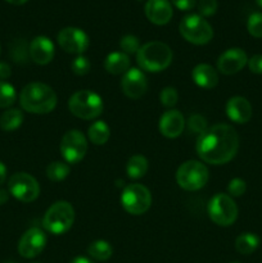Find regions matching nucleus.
I'll list each match as a JSON object with an SVG mask.
<instances>
[{"instance_id":"f257e3e1","label":"nucleus","mask_w":262,"mask_h":263,"mask_svg":"<svg viewBox=\"0 0 262 263\" xmlns=\"http://www.w3.org/2000/svg\"><path fill=\"white\" fill-rule=\"evenodd\" d=\"M195 149L199 158L205 163L216 166L225 164L238 153L239 136L233 126L217 123L198 136Z\"/></svg>"},{"instance_id":"f03ea898","label":"nucleus","mask_w":262,"mask_h":263,"mask_svg":"<svg viewBox=\"0 0 262 263\" xmlns=\"http://www.w3.org/2000/svg\"><path fill=\"white\" fill-rule=\"evenodd\" d=\"M20 103L26 112L45 115L55 108L57 94L49 85L43 82H31L21 91Z\"/></svg>"},{"instance_id":"7ed1b4c3","label":"nucleus","mask_w":262,"mask_h":263,"mask_svg":"<svg viewBox=\"0 0 262 263\" xmlns=\"http://www.w3.org/2000/svg\"><path fill=\"white\" fill-rule=\"evenodd\" d=\"M139 67L148 72H161L172 62V50L167 44L161 41H151L140 46L136 53Z\"/></svg>"},{"instance_id":"20e7f679","label":"nucleus","mask_w":262,"mask_h":263,"mask_svg":"<svg viewBox=\"0 0 262 263\" xmlns=\"http://www.w3.org/2000/svg\"><path fill=\"white\" fill-rule=\"evenodd\" d=\"M74 222V210L66 200H58L48 208L43 218L46 231L53 235H62L72 228Z\"/></svg>"},{"instance_id":"39448f33","label":"nucleus","mask_w":262,"mask_h":263,"mask_svg":"<svg viewBox=\"0 0 262 263\" xmlns=\"http://www.w3.org/2000/svg\"><path fill=\"white\" fill-rule=\"evenodd\" d=\"M68 108L81 120H95L103 112V99L92 90H80L69 98Z\"/></svg>"},{"instance_id":"423d86ee","label":"nucleus","mask_w":262,"mask_h":263,"mask_svg":"<svg viewBox=\"0 0 262 263\" xmlns=\"http://www.w3.org/2000/svg\"><path fill=\"white\" fill-rule=\"evenodd\" d=\"M179 31L182 37L194 45H204L213 37L210 23L199 14H188L181 20Z\"/></svg>"},{"instance_id":"0eeeda50","label":"nucleus","mask_w":262,"mask_h":263,"mask_svg":"<svg viewBox=\"0 0 262 263\" xmlns=\"http://www.w3.org/2000/svg\"><path fill=\"white\" fill-rule=\"evenodd\" d=\"M208 170L202 162L186 161L177 168L176 181L181 189L197 192L208 181Z\"/></svg>"},{"instance_id":"6e6552de","label":"nucleus","mask_w":262,"mask_h":263,"mask_svg":"<svg viewBox=\"0 0 262 263\" xmlns=\"http://www.w3.org/2000/svg\"><path fill=\"white\" fill-rule=\"evenodd\" d=\"M121 204L123 210L134 216L145 213L151 208L152 194L141 184H130L123 189L121 194Z\"/></svg>"},{"instance_id":"1a4fd4ad","label":"nucleus","mask_w":262,"mask_h":263,"mask_svg":"<svg viewBox=\"0 0 262 263\" xmlns=\"http://www.w3.org/2000/svg\"><path fill=\"white\" fill-rule=\"evenodd\" d=\"M208 216L218 226L233 225L238 217V207L228 194H216L208 203Z\"/></svg>"},{"instance_id":"9d476101","label":"nucleus","mask_w":262,"mask_h":263,"mask_svg":"<svg viewBox=\"0 0 262 263\" xmlns=\"http://www.w3.org/2000/svg\"><path fill=\"white\" fill-rule=\"evenodd\" d=\"M9 194L23 203H31L38 199L40 194V186L33 176L26 172H17L8 182Z\"/></svg>"},{"instance_id":"9b49d317","label":"nucleus","mask_w":262,"mask_h":263,"mask_svg":"<svg viewBox=\"0 0 262 263\" xmlns=\"http://www.w3.org/2000/svg\"><path fill=\"white\" fill-rule=\"evenodd\" d=\"M87 152V140L79 130H69L61 141V154L67 163H79Z\"/></svg>"},{"instance_id":"f8f14e48","label":"nucleus","mask_w":262,"mask_h":263,"mask_svg":"<svg viewBox=\"0 0 262 263\" xmlns=\"http://www.w3.org/2000/svg\"><path fill=\"white\" fill-rule=\"evenodd\" d=\"M59 46L66 53L81 55L89 48V36L77 27H66L58 33Z\"/></svg>"},{"instance_id":"ddd939ff","label":"nucleus","mask_w":262,"mask_h":263,"mask_svg":"<svg viewBox=\"0 0 262 263\" xmlns=\"http://www.w3.org/2000/svg\"><path fill=\"white\" fill-rule=\"evenodd\" d=\"M46 235L41 229L31 228L21 236L18 243V253L23 258H35L46 246Z\"/></svg>"},{"instance_id":"4468645a","label":"nucleus","mask_w":262,"mask_h":263,"mask_svg":"<svg viewBox=\"0 0 262 263\" xmlns=\"http://www.w3.org/2000/svg\"><path fill=\"white\" fill-rule=\"evenodd\" d=\"M121 89L130 99H139L148 90V82L144 72L139 68H130L123 73L121 80Z\"/></svg>"},{"instance_id":"2eb2a0df","label":"nucleus","mask_w":262,"mask_h":263,"mask_svg":"<svg viewBox=\"0 0 262 263\" xmlns=\"http://www.w3.org/2000/svg\"><path fill=\"white\" fill-rule=\"evenodd\" d=\"M248 63L246 51L240 48H231L223 51L217 59V68L223 74H234L244 68Z\"/></svg>"},{"instance_id":"dca6fc26","label":"nucleus","mask_w":262,"mask_h":263,"mask_svg":"<svg viewBox=\"0 0 262 263\" xmlns=\"http://www.w3.org/2000/svg\"><path fill=\"white\" fill-rule=\"evenodd\" d=\"M185 127V120L181 112L177 109H169L159 118V133L169 139L177 138L181 135Z\"/></svg>"},{"instance_id":"f3484780","label":"nucleus","mask_w":262,"mask_h":263,"mask_svg":"<svg viewBox=\"0 0 262 263\" xmlns=\"http://www.w3.org/2000/svg\"><path fill=\"white\" fill-rule=\"evenodd\" d=\"M28 53L35 63L44 66L53 61L55 48L50 39H48L46 36H38L30 43Z\"/></svg>"},{"instance_id":"a211bd4d","label":"nucleus","mask_w":262,"mask_h":263,"mask_svg":"<svg viewBox=\"0 0 262 263\" xmlns=\"http://www.w3.org/2000/svg\"><path fill=\"white\" fill-rule=\"evenodd\" d=\"M174 10L169 0H148L145 4V15L152 23L163 26L171 21Z\"/></svg>"},{"instance_id":"6ab92c4d","label":"nucleus","mask_w":262,"mask_h":263,"mask_svg":"<svg viewBox=\"0 0 262 263\" xmlns=\"http://www.w3.org/2000/svg\"><path fill=\"white\" fill-rule=\"evenodd\" d=\"M226 115L233 122L243 125L247 123L252 117V105L246 98L233 97L226 103Z\"/></svg>"},{"instance_id":"aec40b11","label":"nucleus","mask_w":262,"mask_h":263,"mask_svg":"<svg viewBox=\"0 0 262 263\" xmlns=\"http://www.w3.org/2000/svg\"><path fill=\"white\" fill-rule=\"evenodd\" d=\"M193 81L203 89H212L218 84V74L210 64L200 63L192 71Z\"/></svg>"},{"instance_id":"412c9836","label":"nucleus","mask_w":262,"mask_h":263,"mask_svg":"<svg viewBox=\"0 0 262 263\" xmlns=\"http://www.w3.org/2000/svg\"><path fill=\"white\" fill-rule=\"evenodd\" d=\"M104 67L110 74H123L130 69V58L123 51H113L105 58Z\"/></svg>"},{"instance_id":"4be33fe9","label":"nucleus","mask_w":262,"mask_h":263,"mask_svg":"<svg viewBox=\"0 0 262 263\" xmlns=\"http://www.w3.org/2000/svg\"><path fill=\"white\" fill-rule=\"evenodd\" d=\"M87 136L94 145H103L110 136V128L104 121H95L87 128Z\"/></svg>"},{"instance_id":"5701e85b","label":"nucleus","mask_w":262,"mask_h":263,"mask_svg":"<svg viewBox=\"0 0 262 263\" xmlns=\"http://www.w3.org/2000/svg\"><path fill=\"white\" fill-rule=\"evenodd\" d=\"M259 247V238L253 233H243L235 239L236 251L244 256H249Z\"/></svg>"},{"instance_id":"b1692460","label":"nucleus","mask_w":262,"mask_h":263,"mask_svg":"<svg viewBox=\"0 0 262 263\" xmlns=\"http://www.w3.org/2000/svg\"><path fill=\"white\" fill-rule=\"evenodd\" d=\"M148 167L149 164L145 157L136 154V156H133L128 159L127 166H126V172H127V176L130 179L138 180L141 179L148 172Z\"/></svg>"},{"instance_id":"393cba45","label":"nucleus","mask_w":262,"mask_h":263,"mask_svg":"<svg viewBox=\"0 0 262 263\" xmlns=\"http://www.w3.org/2000/svg\"><path fill=\"white\" fill-rule=\"evenodd\" d=\"M23 113L20 109H8L0 116V128L4 131H14L22 125Z\"/></svg>"},{"instance_id":"a878e982","label":"nucleus","mask_w":262,"mask_h":263,"mask_svg":"<svg viewBox=\"0 0 262 263\" xmlns=\"http://www.w3.org/2000/svg\"><path fill=\"white\" fill-rule=\"evenodd\" d=\"M87 253L91 258L97 259V261H107L112 257L113 249L108 241L95 240L87 247Z\"/></svg>"},{"instance_id":"bb28decb","label":"nucleus","mask_w":262,"mask_h":263,"mask_svg":"<svg viewBox=\"0 0 262 263\" xmlns=\"http://www.w3.org/2000/svg\"><path fill=\"white\" fill-rule=\"evenodd\" d=\"M69 171H71V168L67 164V162L54 161L46 167V176L51 181H62L68 176Z\"/></svg>"},{"instance_id":"cd10ccee","label":"nucleus","mask_w":262,"mask_h":263,"mask_svg":"<svg viewBox=\"0 0 262 263\" xmlns=\"http://www.w3.org/2000/svg\"><path fill=\"white\" fill-rule=\"evenodd\" d=\"M15 89L10 84L5 81H0V108H9L10 105L14 104Z\"/></svg>"},{"instance_id":"c85d7f7f","label":"nucleus","mask_w":262,"mask_h":263,"mask_svg":"<svg viewBox=\"0 0 262 263\" xmlns=\"http://www.w3.org/2000/svg\"><path fill=\"white\" fill-rule=\"evenodd\" d=\"M247 30L253 37H262V13L256 12L249 15L247 21Z\"/></svg>"},{"instance_id":"c756f323","label":"nucleus","mask_w":262,"mask_h":263,"mask_svg":"<svg viewBox=\"0 0 262 263\" xmlns=\"http://www.w3.org/2000/svg\"><path fill=\"white\" fill-rule=\"evenodd\" d=\"M188 128H189L190 133L197 134L198 136L202 135V134L208 128L207 120L200 115L190 116L189 120H188Z\"/></svg>"},{"instance_id":"7c9ffc66","label":"nucleus","mask_w":262,"mask_h":263,"mask_svg":"<svg viewBox=\"0 0 262 263\" xmlns=\"http://www.w3.org/2000/svg\"><path fill=\"white\" fill-rule=\"evenodd\" d=\"M90 68H91V64H90L89 59L84 55H77L71 63L72 72L77 76H85L89 73Z\"/></svg>"},{"instance_id":"2f4dec72","label":"nucleus","mask_w":262,"mask_h":263,"mask_svg":"<svg viewBox=\"0 0 262 263\" xmlns=\"http://www.w3.org/2000/svg\"><path fill=\"white\" fill-rule=\"evenodd\" d=\"M120 46L125 54L138 53L140 49V41L134 35H125L120 40Z\"/></svg>"},{"instance_id":"473e14b6","label":"nucleus","mask_w":262,"mask_h":263,"mask_svg":"<svg viewBox=\"0 0 262 263\" xmlns=\"http://www.w3.org/2000/svg\"><path fill=\"white\" fill-rule=\"evenodd\" d=\"M177 100H179V94L174 87H164L159 94V102L166 108H172L174 105H176Z\"/></svg>"},{"instance_id":"72a5a7b5","label":"nucleus","mask_w":262,"mask_h":263,"mask_svg":"<svg viewBox=\"0 0 262 263\" xmlns=\"http://www.w3.org/2000/svg\"><path fill=\"white\" fill-rule=\"evenodd\" d=\"M217 0H199L198 2V10L199 15L204 17H211L217 12Z\"/></svg>"},{"instance_id":"f704fd0d","label":"nucleus","mask_w":262,"mask_h":263,"mask_svg":"<svg viewBox=\"0 0 262 263\" xmlns=\"http://www.w3.org/2000/svg\"><path fill=\"white\" fill-rule=\"evenodd\" d=\"M247 190V184L244 180L235 177V179L230 180L228 185V192L230 194V197H241V195L246 193Z\"/></svg>"},{"instance_id":"c9c22d12","label":"nucleus","mask_w":262,"mask_h":263,"mask_svg":"<svg viewBox=\"0 0 262 263\" xmlns=\"http://www.w3.org/2000/svg\"><path fill=\"white\" fill-rule=\"evenodd\" d=\"M249 71L256 74H262V54H256L248 59Z\"/></svg>"},{"instance_id":"e433bc0d","label":"nucleus","mask_w":262,"mask_h":263,"mask_svg":"<svg viewBox=\"0 0 262 263\" xmlns=\"http://www.w3.org/2000/svg\"><path fill=\"white\" fill-rule=\"evenodd\" d=\"M171 2L180 10H190L197 4V0H171Z\"/></svg>"},{"instance_id":"4c0bfd02","label":"nucleus","mask_w":262,"mask_h":263,"mask_svg":"<svg viewBox=\"0 0 262 263\" xmlns=\"http://www.w3.org/2000/svg\"><path fill=\"white\" fill-rule=\"evenodd\" d=\"M10 74H12V71H10L9 64L0 62V80H7Z\"/></svg>"},{"instance_id":"58836bf2","label":"nucleus","mask_w":262,"mask_h":263,"mask_svg":"<svg viewBox=\"0 0 262 263\" xmlns=\"http://www.w3.org/2000/svg\"><path fill=\"white\" fill-rule=\"evenodd\" d=\"M5 179H7V167L0 161V185L4 184Z\"/></svg>"},{"instance_id":"ea45409f","label":"nucleus","mask_w":262,"mask_h":263,"mask_svg":"<svg viewBox=\"0 0 262 263\" xmlns=\"http://www.w3.org/2000/svg\"><path fill=\"white\" fill-rule=\"evenodd\" d=\"M8 199H9V193L4 189H0V205L5 204Z\"/></svg>"},{"instance_id":"a19ab883","label":"nucleus","mask_w":262,"mask_h":263,"mask_svg":"<svg viewBox=\"0 0 262 263\" xmlns=\"http://www.w3.org/2000/svg\"><path fill=\"white\" fill-rule=\"evenodd\" d=\"M71 263H94L92 261H90L89 258H86V257H76V258H73L71 261Z\"/></svg>"},{"instance_id":"79ce46f5","label":"nucleus","mask_w":262,"mask_h":263,"mask_svg":"<svg viewBox=\"0 0 262 263\" xmlns=\"http://www.w3.org/2000/svg\"><path fill=\"white\" fill-rule=\"evenodd\" d=\"M5 2L10 3V4H13V5H22V4H25V3H27L28 0H5Z\"/></svg>"},{"instance_id":"37998d69","label":"nucleus","mask_w":262,"mask_h":263,"mask_svg":"<svg viewBox=\"0 0 262 263\" xmlns=\"http://www.w3.org/2000/svg\"><path fill=\"white\" fill-rule=\"evenodd\" d=\"M256 2H257V4L262 8V0H256Z\"/></svg>"},{"instance_id":"c03bdc74","label":"nucleus","mask_w":262,"mask_h":263,"mask_svg":"<svg viewBox=\"0 0 262 263\" xmlns=\"http://www.w3.org/2000/svg\"><path fill=\"white\" fill-rule=\"evenodd\" d=\"M5 263H13V262H5Z\"/></svg>"},{"instance_id":"a18cd8bd","label":"nucleus","mask_w":262,"mask_h":263,"mask_svg":"<svg viewBox=\"0 0 262 263\" xmlns=\"http://www.w3.org/2000/svg\"><path fill=\"white\" fill-rule=\"evenodd\" d=\"M233 263H238V262H233Z\"/></svg>"}]
</instances>
